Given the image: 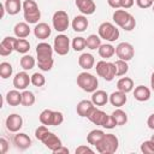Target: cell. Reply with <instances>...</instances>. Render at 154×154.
Segmentation results:
<instances>
[{
    "mask_svg": "<svg viewBox=\"0 0 154 154\" xmlns=\"http://www.w3.org/2000/svg\"><path fill=\"white\" fill-rule=\"evenodd\" d=\"M113 20L118 26H120L125 31H131L136 26L135 17L131 13H129L128 11H125V10H118L117 8L113 12Z\"/></svg>",
    "mask_w": 154,
    "mask_h": 154,
    "instance_id": "obj_1",
    "label": "cell"
},
{
    "mask_svg": "<svg viewBox=\"0 0 154 154\" xmlns=\"http://www.w3.org/2000/svg\"><path fill=\"white\" fill-rule=\"evenodd\" d=\"M93 124L95 125H100L102 128H106V129H113L116 125V122L113 119L112 116H108L106 112L94 107V109L90 112V114L87 117Z\"/></svg>",
    "mask_w": 154,
    "mask_h": 154,
    "instance_id": "obj_2",
    "label": "cell"
},
{
    "mask_svg": "<svg viewBox=\"0 0 154 154\" xmlns=\"http://www.w3.org/2000/svg\"><path fill=\"white\" fill-rule=\"evenodd\" d=\"M119 146L118 137L113 134H105L103 138L95 146L100 154H113L117 152Z\"/></svg>",
    "mask_w": 154,
    "mask_h": 154,
    "instance_id": "obj_3",
    "label": "cell"
},
{
    "mask_svg": "<svg viewBox=\"0 0 154 154\" xmlns=\"http://www.w3.org/2000/svg\"><path fill=\"white\" fill-rule=\"evenodd\" d=\"M23 12H24V19L29 24H36L41 18V11L34 0H24Z\"/></svg>",
    "mask_w": 154,
    "mask_h": 154,
    "instance_id": "obj_4",
    "label": "cell"
},
{
    "mask_svg": "<svg viewBox=\"0 0 154 154\" xmlns=\"http://www.w3.org/2000/svg\"><path fill=\"white\" fill-rule=\"evenodd\" d=\"M77 85L87 93H93L97 89L99 82L94 75L89 72H81L77 76Z\"/></svg>",
    "mask_w": 154,
    "mask_h": 154,
    "instance_id": "obj_5",
    "label": "cell"
},
{
    "mask_svg": "<svg viewBox=\"0 0 154 154\" xmlns=\"http://www.w3.org/2000/svg\"><path fill=\"white\" fill-rule=\"evenodd\" d=\"M40 122L41 124L46 125V126H57L60 125L64 122V116L61 112L58 111H52V109H43L40 113Z\"/></svg>",
    "mask_w": 154,
    "mask_h": 154,
    "instance_id": "obj_6",
    "label": "cell"
},
{
    "mask_svg": "<svg viewBox=\"0 0 154 154\" xmlns=\"http://www.w3.org/2000/svg\"><path fill=\"white\" fill-rule=\"evenodd\" d=\"M99 36L106 41L113 42L119 38V29L111 22H103L99 26Z\"/></svg>",
    "mask_w": 154,
    "mask_h": 154,
    "instance_id": "obj_7",
    "label": "cell"
},
{
    "mask_svg": "<svg viewBox=\"0 0 154 154\" xmlns=\"http://www.w3.org/2000/svg\"><path fill=\"white\" fill-rule=\"evenodd\" d=\"M96 73L102 77L105 81H112L116 76H117V69L114 63H109V61H105L101 60L96 64Z\"/></svg>",
    "mask_w": 154,
    "mask_h": 154,
    "instance_id": "obj_8",
    "label": "cell"
},
{
    "mask_svg": "<svg viewBox=\"0 0 154 154\" xmlns=\"http://www.w3.org/2000/svg\"><path fill=\"white\" fill-rule=\"evenodd\" d=\"M52 23H53V28L59 31V32H63L65 30H67L69 25H70V22H69V14L63 11V10H58L54 12L53 14V18H52Z\"/></svg>",
    "mask_w": 154,
    "mask_h": 154,
    "instance_id": "obj_9",
    "label": "cell"
},
{
    "mask_svg": "<svg viewBox=\"0 0 154 154\" xmlns=\"http://www.w3.org/2000/svg\"><path fill=\"white\" fill-rule=\"evenodd\" d=\"M53 48L54 52L59 55H66L70 51V40L66 35L60 34L58 36H55L54 42H53Z\"/></svg>",
    "mask_w": 154,
    "mask_h": 154,
    "instance_id": "obj_10",
    "label": "cell"
},
{
    "mask_svg": "<svg viewBox=\"0 0 154 154\" xmlns=\"http://www.w3.org/2000/svg\"><path fill=\"white\" fill-rule=\"evenodd\" d=\"M116 54L119 59L129 61L134 58L135 55V49L134 46L129 42H120L117 47H116Z\"/></svg>",
    "mask_w": 154,
    "mask_h": 154,
    "instance_id": "obj_11",
    "label": "cell"
},
{
    "mask_svg": "<svg viewBox=\"0 0 154 154\" xmlns=\"http://www.w3.org/2000/svg\"><path fill=\"white\" fill-rule=\"evenodd\" d=\"M41 142H42L49 150H52V152H54L55 149H58L59 147L63 146V144H61V140H60L55 134H53V132H51V131H48V132L43 136V138L41 140Z\"/></svg>",
    "mask_w": 154,
    "mask_h": 154,
    "instance_id": "obj_12",
    "label": "cell"
},
{
    "mask_svg": "<svg viewBox=\"0 0 154 154\" xmlns=\"http://www.w3.org/2000/svg\"><path fill=\"white\" fill-rule=\"evenodd\" d=\"M31 83V77L25 72H18L14 77H13V87L18 90H24L26 89V87H29V84Z\"/></svg>",
    "mask_w": 154,
    "mask_h": 154,
    "instance_id": "obj_13",
    "label": "cell"
},
{
    "mask_svg": "<svg viewBox=\"0 0 154 154\" xmlns=\"http://www.w3.org/2000/svg\"><path fill=\"white\" fill-rule=\"evenodd\" d=\"M23 126V118L19 114H10L6 118V129L11 132H17Z\"/></svg>",
    "mask_w": 154,
    "mask_h": 154,
    "instance_id": "obj_14",
    "label": "cell"
},
{
    "mask_svg": "<svg viewBox=\"0 0 154 154\" xmlns=\"http://www.w3.org/2000/svg\"><path fill=\"white\" fill-rule=\"evenodd\" d=\"M53 51L54 48L46 42H41L36 46V54H37V60H46L53 58Z\"/></svg>",
    "mask_w": 154,
    "mask_h": 154,
    "instance_id": "obj_15",
    "label": "cell"
},
{
    "mask_svg": "<svg viewBox=\"0 0 154 154\" xmlns=\"http://www.w3.org/2000/svg\"><path fill=\"white\" fill-rule=\"evenodd\" d=\"M76 6L81 11V13L85 16L93 14L96 10V5L93 0H76Z\"/></svg>",
    "mask_w": 154,
    "mask_h": 154,
    "instance_id": "obj_16",
    "label": "cell"
},
{
    "mask_svg": "<svg viewBox=\"0 0 154 154\" xmlns=\"http://www.w3.org/2000/svg\"><path fill=\"white\" fill-rule=\"evenodd\" d=\"M16 37H12V36H7L5 37L1 43H0V54L2 57H6V55H10L13 51H14V43H16Z\"/></svg>",
    "mask_w": 154,
    "mask_h": 154,
    "instance_id": "obj_17",
    "label": "cell"
},
{
    "mask_svg": "<svg viewBox=\"0 0 154 154\" xmlns=\"http://www.w3.org/2000/svg\"><path fill=\"white\" fill-rule=\"evenodd\" d=\"M52 29L47 23H38L34 28V35L40 40H46L51 36Z\"/></svg>",
    "mask_w": 154,
    "mask_h": 154,
    "instance_id": "obj_18",
    "label": "cell"
},
{
    "mask_svg": "<svg viewBox=\"0 0 154 154\" xmlns=\"http://www.w3.org/2000/svg\"><path fill=\"white\" fill-rule=\"evenodd\" d=\"M95 105L93 103V101H89V100H82L77 103V107H76V111H77V114L81 116V117H88L90 114V112L94 109Z\"/></svg>",
    "mask_w": 154,
    "mask_h": 154,
    "instance_id": "obj_19",
    "label": "cell"
},
{
    "mask_svg": "<svg viewBox=\"0 0 154 154\" xmlns=\"http://www.w3.org/2000/svg\"><path fill=\"white\" fill-rule=\"evenodd\" d=\"M13 143L16 144L17 148L24 150L26 148H29L31 146V140L30 137L26 135V134H23V132H19L17 135H14L13 137Z\"/></svg>",
    "mask_w": 154,
    "mask_h": 154,
    "instance_id": "obj_20",
    "label": "cell"
},
{
    "mask_svg": "<svg viewBox=\"0 0 154 154\" xmlns=\"http://www.w3.org/2000/svg\"><path fill=\"white\" fill-rule=\"evenodd\" d=\"M91 101L95 106H105L109 101V96L105 90H95L93 91Z\"/></svg>",
    "mask_w": 154,
    "mask_h": 154,
    "instance_id": "obj_21",
    "label": "cell"
},
{
    "mask_svg": "<svg viewBox=\"0 0 154 154\" xmlns=\"http://www.w3.org/2000/svg\"><path fill=\"white\" fill-rule=\"evenodd\" d=\"M134 97L140 101V102H144V101H148L150 99V90L148 87H144V85H138L135 88L134 90Z\"/></svg>",
    "mask_w": 154,
    "mask_h": 154,
    "instance_id": "obj_22",
    "label": "cell"
},
{
    "mask_svg": "<svg viewBox=\"0 0 154 154\" xmlns=\"http://www.w3.org/2000/svg\"><path fill=\"white\" fill-rule=\"evenodd\" d=\"M126 100H128L126 99V93L120 91V90L113 91L109 95V102H111L112 106H116V107H122L123 105H125Z\"/></svg>",
    "mask_w": 154,
    "mask_h": 154,
    "instance_id": "obj_23",
    "label": "cell"
},
{
    "mask_svg": "<svg viewBox=\"0 0 154 154\" xmlns=\"http://www.w3.org/2000/svg\"><path fill=\"white\" fill-rule=\"evenodd\" d=\"M89 25V22L85 16H76L72 20V29L77 32H83Z\"/></svg>",
    "mask_w": 154,
    "mask_h": 154,
    "instance_id": "obj_24",
    "label": "cell"
},
{
    "mask_svg": "<svg viewBox=\"0 0 154 154\" xmlns=\"http://www.w3.org/2000/svg\"><path fill=\"white\" fill-rule=\"evenodd\" d=\"M78 64L83 70H90L94 67L95 59L90 53H82L78 58Z\"/></svg>",
    "mask_w": 154,
    "mask_h": 154,
    "instance_id": "obj_25",
    "label": "cell"
},
{
    "mask_svg": "<svg viewBox=\"0 0 154 154\" xmlns=\"http://www.w3.org/2000/svg\"><path fill=\"white\" fill-rule=\"evenodd\" d=\"M5 10L10 16H14L19 13V11L23 8V4L20 0H6L5 1Z\"/></svg>",
    "mask_w": 154,
    "mask_h": 154,
    "instance_id": "obj_26",
    "label": "cell"
},
{
    "mask_svg": "<svg viewBox=\"0 0 154 154\" xmlns=\"http://www.w3.org/2000/svg\"><path fill=\"white\" fill-rule=\"evenodd\" d=\"M13 32L14 35L18 37V38H25L30 35V28H29V24L28 23H24V22H19L14 25L13 28Z\"/></svg>",
    "mask_w": 154,
    "mask_h": 154,
    "instance_id": "obj_27",
    "label": "cell"
},
{
    "mask_svg": "<svg viewBox=\"0 0 154 154\" xmlns=\"http://www.w3.org/2000/svg\"><path fill=\"white\" fill-rule=\"evenodd\" d=\"M6 102L10 105V106H18L22 103V93L18 91V89H14V90H10L7 94H6Z\"/></svg>",
    "mask_w": 154,
    "mask_h": 154,
    "instance_id": "obj_28",
    "label": "cell"
},
{
    "mask_svg": "<svg viewBox=\"0 0 154 154\" xmlns=\"http://www.w3.org/2000/svg\"><path fill=\"white\" fill-rule=\"evenodd\" d=\"M117 88H118V90H120V91L129 93V91H131L132 88H134V81H132L130 77H122V78L117 82Z\"/></svg>",
    "mask_w": 154,
    "mask_h": 154,
    "instance_id": "obj_29",
    "label": "cell"
},
{
    "mask_svg": "<svg viewBox=\"0 0 154 154\" xmlns=\"http://www.w3.org/2000/svg\"><path fill=\"white\" fill-rule=\"evenodd\" d=\"M103 136H105V132H103L102 130L95 129V130H91V131L88 134V136H87V141H88L89 144H91V146H96V144L103 138Z\"/></svg>",
    "mask_w": 154,
    "mask_h": 154,
    "instance_id": "obj_30",
    "label": "cell"
},
{
    "mask_svg": "<svg viewBox=\"0 0 154 154\" xmlns=\"http://www.w3.org/2000/svg\"><path fill=\"white\" fill-rule=\"evenodd\" d=\"M99 54L103 59H109L116 54V48L111 43H103L99 47Z\"/></svg>",
    "mask_w": 154,
    "mask_h": 154,
    "instance_id": "obj_31",
    "label": "cell"
},
{
    "mask_svg": "<svg viewBox=\"0 0 154 154\" xmlns=\"http://www.w3.org/2000/svg\"><path fill=\"white\" fill-rule=\"evenodd\" d=\"M111 116L113 117V119H114V122H116V125H124V124H126V122H128V116H126V113H125L123 109H120V108L113 111Z\"/></svg>",
    "mask_w": 154,
    "mask_h": 154,
    "instance_id": "obj_32",
    "label": "cell"
},
{
    "mask_svg": "<svg viewBox=\"0 0 154 154\" xmlns=\"http://www.w3.org/2000/svg\"><path fill=\"white\" fill-rule=\"evenodd\" d=\"M85 45L89 49H99V47L101 46V37L91 34L85 38Z\"/></svg>",
    "mask_w": 154,
    "mask_h": 154,
    "instance_id": "obj_33",
    "label": "cell"
},
{
    "mask_svg": "<svg viewBox=\"0 0 154 154\" xmlns=\"http://www.w3.org/2000/svg\"><path fill=\"white\" fill-rule=\"evenodd\" d=\"M30 49V43L28 40L25 38H17L16 43H14V51H17L18 53L25 54L26 52H29Z\"/></svg>",
    "mask_w": 154,
    "mask_h": 154,
    "instance_id": "obj_34",
    "label": "cell"
},
{
    "mask_svg": "<svg viewBox=\"0 0 154 154\" xmlns=\"http://www.w3.org/2000/svg\"><path fill=\"white\" fill-rule=\"evenodd\" d=\"M20 66H22V69L24 71H29V70L34 69V66H35V59H34V57L28 55V54L23 55L20 58Z\"/></svg>",
    "mask_w": 154,
    "mask_h": 154,
    "instance_id": "obj_35",
    "label": "cell"
},
{
    "mask_svg": "<svg viewBox=\"0 0 154 154\" xmlns=\"http://www.w3.org/2000/svg\"><path fill=\"white\" fill-rule=\"evenodd\" d=\"M35 103V95L32 91L24 90L22 93V105L25 107H30Z\"/></svg>",
    "mask_w": 154,
    "mask_h": 154,
    "instance_id": "obj_36",
    "label": "cell"
},
{
    "mask_svg": "<svg viewBox=\"0 0 154 154\" xmlns=\"http://www.w3.org/2000/svg\"><path fill=\"white\" fill-rule=\"evenodd\" d=\"M12 72H13V67H12V65L10 63L2 61L0 64V76H1V78L6 79V78L11 77Z\"/></svg>",
    "mask_w": 154,
    "mask_h": 154,
    "instance_id": "obj_37",
    "label": "cell"
},
{
    "mask_svg": "<svg viewBox=\"0 0 154 154\" xmlns=\"http://www.w3.org/2000/svg\"><path fill=\"white\" fill-rule=\"evenodd\" d=\"M114 65H116V69H117V76H124L128 72V70H129V66H128L125 60L118 59L114 63Z\"/></svg>",
    "mask_w": 154,
    "mask_h": 154,
    "instance_id": "obj_38",
    "label": "cell"
},
{
    "mask_svg": "<svg viewBox=\"0 0 154 154\" xmlns=\"http://www.w3.org/2000/svg\"><path fill=\"white\" fill-rule=\"evenodd\" d=\"M85 46H87V45H85V38H84V37L77 36V37H75L73 41H72V48H73L76 52L83 51Z\"/></svg>",
    "mask_w": 154,
    "mask_h": 154,
    "instance_id": "obj_39",
    "label": "cell"
},
{
    "mask_svg": "<svg viewBox=\"0 0 154 154\" xmlns=\"http://www.w3.org/2000/svg\"><path fill=\"white\" fill-rule=\"evenodd\" d=\"M46 83V78L42 73H38V72H35L32 76H31V84L35 85V87H42L45 85Z\"/></svg>",
    "mask_w": 154,
    "mask_h": 154,
    "instance_id": "obj_40",
    "label": "cell"
},
{
    "mask_svg": "<svg viewBox=\"0 0 154 154\" xmlns=\"http://www.w3.org/2000/svg\"><path fill=\"white\" fill-rule=\"evenodd\" d=\"M53 64H54L53 58L46 59V60H37V65L42 71H51L53 67Z\"/></svg>",
    "mask_w": 154,
    "mask_h": 154,
    "instance_id": "obj_41",
    "label": "cell"
},
{
    "mask_svg": "<svg viewBox=\"0 0 154 154\" xmlns=\"http://www.w3.org/2000/svg\"><path fill=\"white\" fill-rule=\"evenodd\" d=\"M141 152L144 154H154V143L149 141H144L141 144Z\"/></svg>",
    "mask_w": 154,
    "mask_h": 154,
    "instance_id": "obj_42",
    "label": "cell"
},
{
    "mask_svg": "<svg viewBox=\"0 0 154 154\" xmlns=\"http://www.w3.org/2000/svg\"><path fill=\"white\" fill-rule=\"evenodd\" d=\"M47 132H48L47 126L42 124V125H40V126H38V128L35 130V137H36L37 140H40V141H41V140L43 138V136H45Z\"/></svg>",
    "mask_w": 154,
    "mask_h": 154,
    "instance_id": "obj_43",
    "label": "cell"
},
{
    "mask_svg": "<svg viewBox=\"0 0 154 154\" xmlns=\"http://www.w3.org/2000/svg\"><path fill=\"white\" fill-rule=\"evenodd\" d=\"M136 4L140 8H148L153 5L152 0H136Z\"/></svg>",
    "mask_w": 154,
    "mask_h": 154,
    "instance_id": "obj_44",
    "label": "cell"
},
{
    "mask_svg": "<svg viewBox=\"0 0 154 154\" xmlns=\"http://www.w3.org/2000/svg\"><path fill=\"white\" fill-rule=\"evenodd\" d=\"M76 154H83V153H94V150L88 146H79L76 148Z\"/></svg>",
    "mask_w": 154,
    "mask_h": 154,
    "instance_id": "obj_45",
    "label": "cell"
},
{
    "mask_svg": "<svg viewBox=\"0 0 154 154\" xmlns=\"http://www.w3.org/2000/svg\"><path fill=\"white\" fill-rule=\"evenodd\" d=\"M0 147H1V150H0L1 154H5L7 152V149H8V142L4 137L0 138Z\"/></svg>",
    "mask_w": 154,
    "mask_h": 154,
    "instance_id": "obj_46",
    "label": "cell"
},
{
    "mask_svg": "<svg viewBox=\"0 0 154 154\" xmlns=\"http://www.w3.org/2000/svg\"><path fill=\"white\" fill-rule=\"evenodd\" d=\"M107 4L112 7V8H119L122 7V0H107Z\"/></svg>",
    "mask_w": 154,
    "mask_h": 154,
    "instance_id": "obj_47",
    "label": "cell"
},
{
    "mask_svg": "<svg viewBox=\"0 0 154 154\" xmlns=\"http://www.w3.org/2000/svg\"><path fill=\"white\" fill-rule=\"evenodd\" d=\"M134 2L135 0H122V7L123 8H131L134 6Z\"/></svg>",
    "mask_w": 154,
    "mask_h": 154,
    "instance_id": "obj_48",
    "label": "cell"
},
{
    "mask_svg": "<svg viewBox=\"0 0 154 154\" xmlns=\"http://www.w3.org/2000/svg\"><path fill=\"white\" fill-rule=\"evenodd\" d=\"M147 125H148L149 129L154 130V113L148 117V119H147Z\"/></svg>",
    "mask_w": 154,
    "mask_h": 154,
    "instance_id": "obj_49",
    "label": "cell"
},
{
    "mask_svg": "<svg viewBox=\"0 0 154 154\" xmlns=\"http://www.w3.org/2000/svg\"><path fill=\"white\" fill-rule=\"evenodd\" d=\"M54 154H69V149L66 148V147H59L58 149H55L54 152H53Z\"/></svg>",
    "mask_w": 154,
    "mask_h": 154,
    "instance_id": "obj_50",
    "label": "cell"
},
{
    "mask_svg": "<svg viewBox=\"0 0 154 154\" xmlns=\"http://www.w3.org/2000/svg\"><path fill=\"white\" fill-rule=\"evenodd\" d=\"M150 87H152V89L154 90V72H153V75H152V78H150Z\"/></svg>",
    "mask_w": 154,
    "mask_h": 154,
    "instance_id": "obj_51",
    "label": "cell"
},
{
    "mask_svg": "<svg viewBox=\"0 0 154 154\" xmlns=\"http://www.w3.org/2000/svg\"><path fill=\"white\" fill-rule=\"evenodd\" d=\"M150 141H152V142H153V143H154V135H153V136H152V138H150Z\"/></svg>",
    "mask_w": 154,
    "mask_h": 154,
    "instance_id": "obj_52",
    "label": "cell"
},
{
    "mask_svg": "<svg viewBox=\"0 0 154 154\" xmlns=\"http://www.w3.org/2000/svg\"><path fill=\"white\" fill-rule=\"evenodd\" d=\"M153 12H154V5H153Z\"/></svg>",
    "mask_w": 154,
    "mask_h": 154,
    "instance_id": "obj_53",
    "label": "cell"
},
{
    "mask_svg": "<svg viewBox=\"0 0 154 154\" xmlns=\"http://www.w3.org/2000/svg\"><path fill=\"white\" fill-rule=\"evenodd\" d=\"M152 1H154V0H152Z\"/></svg>",
    "mask_w": 154,
    "mask_h": 154,
    "instance_id": "obj_54",
    "label": "cell"
}]
</instances>
